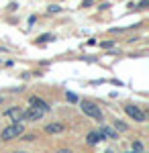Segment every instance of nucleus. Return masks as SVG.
<instances>
[{
    "mask_svg": "<svg viewBox=\"0 0 149 153\" xmlns=\"http://www.w3.org/2000/svg\"><path fill=\"white\" fill-rule=\"evenodd\" d=\"M23 133H25V129H23V125H21V123H12L10 127H6V129L2 131V135H0V137H2L4 141H10V139L21 137Z\"/></svg>",
    "mask_w": 149,
    "mask_h": 153,
    "instance_id": "obj_1",
    "label": "nucleus"
},
{
    "mask_svg": "<svg viewBox=\"0 0 149 153\" xmlns=\"http://www.w3.org/2000/svg\"><path fill=\"white\" fill-rule=\"evenodd\" d=\"M80 106H82V110H84V114L92 117L94 120H102V112H100V108L94 104V102H90V100H84Z\"/></svg>",
    "mask_w": 149,
    "mask_h": 153,
    "instance_id": "obj_2",
    "label": "nucleus"
},
{
    "mask_svg": "<svg viewBox=\"0 0 149 153\" xmlns=\"http://www.w3.org/2000/svg\"><path fill=\"white\" fill-rule=\"evenodd\" d=\"M125 112L133 118V120H137V123H143V120H145V112H143L139 106H135V104H127L125 106Z\"/></svg>",
    "mask_w": 149,
    "mask_h": 153,
    "instance_id": "obj_3",
    "label": "nucleus"
},
{
    "mask_svg": "<svg viewBox=\"0 0 149 153\" xmlns=\"http://www.w3.org/2000/svg\"><path fill=\"white\" fill-rule=\"evenodd\" d=\"M6 118L12 120V123H21V120H25V110L21 106H12V108L6 110Z\"/></svg>",
    "mask_w": 149,
    "mask_h": 153,
    "instance_id": "obj_4",
    "label": "nucleus"
},
{
    "mask_svg": "<svg viewBox=\"0 0 149 153\" xmlns=\"http://www.w3.org/2000/svg\"><path fill=\"white\" fill-rule=\"evenodd\" d=\"M47 110L41 106H31L29 110H25V120H39V118L45 114Z\"/></svg>",
    "mask_w": 149,
    "mask_h": 153,
    "instance_id": "obj_5",
    "label": "nucleus"
},
{
    "mask_svg": "<svg viewBox=\"0 0 149 153\" xmlns=\"http://www.w3.org/2000/svg\"><path fill=\"white\" fill-rule=\"evenodd\" d=\"M63 125L61 123H51V125H47L45 127V133H49V135H55V133H63Z\"/></svg>",
    "mask_w": 149,
    "mask_h": 153,
    "instance_id": "obj_6",
    "label": "nucleus"
},
{
    "mask_svg": "<svg viewBox=\"0 0 149 153\" xmlns=\"http://www.w3.org/2000/svg\"><path fill=\"white\" fill-rule=\"evenodd\" d=\"M31 106H41V108H45V110H49V104H47L45 100L37 98V96H33V98H31Z\"/></svg>",
    "mask_w": 149,
    "mask_h": 153,
    "instance_id": "obj_7",
    "label": "nucleus"
},
{
    "mask_svg": "<svg viewBox=\"0 0 149 153\" xmlns=\"http://www.w3.org/2000/svg\"><path fill=\"white\" fill-rule=\"evenodd\" d=\"M100 137H108V139H116V133L112 129H108V127H102L100 129Z\"/></svg>",
    "mask_w": 149,
    "mask_h": 153,
    "instance_id": "obj_8",
    "label": "nucleus"
},
{
    "mask_svg": "<svg viewBox=\"0 0 149 153\" xmlns=\"http://www.w3.org/2000/svg\"><path fill=\"white\" fill-rule=\"evenodd\" d=\"M100 139H102V137H100V133H90V135H88V143H90V145L98 143Z\"/></svg>",
    "mask_w": 149,
    "mask_h": 153,
    "instance_id": "obj_9",
    "label": "nucleus"
},
{
    "mask_svg": "<svg viewBox=\"0 0 149 153\" xmlns=\"http://www.w3.org/2000/svg\"><path fill=\"white\" fill-rule=\"evenodd\" d=\"M115 127L118 131H127V125H125V123H118V120H115Z\"/></svg>",
    "mask_w": 149,
    "mask_h": 153,
    "instance_id": "obj_10",
    "label": "nucleus"
},
{
    "mask_svg": "<svg viewBox=\"0 0 149 153\" xmlns=\"http://www.w3.org/2000/svg\"><path fill=\"white\" fill-rule=\"evenodd\" d=\"M68 100H69V102H76V100H78V96H76V94H72V92H69V94H68Z\"/></svg>",
    "mask_w": 149,
    "mask_h": 153,
    "instance_id": "obj_11",
    "label": "nucleus"
},
{
    "mask_svg": "<svg viewBox=\"0 0 149 153\" xmlns=\"http://www.w3.org/2000/svg\"><path fill=\"white\" fill-rule=\"evenodd\" d=\"M59 10H61V8L55 6V4H53V6H49V12H59Z\"/></svg>",
    "mask_w": 149,
    "mask_h": 153,
    "instance_id": "obj_12",
    "label": "nucleus"
},
{
    "mask_svg": "<svg viewBox=\"0 0 149 153\" xmlns=\"http://www.w3.org/2000/svg\"><path fill=\"white\" fill-rule=\"evenodd\" d=\"M51 39H53V35H43L41 37V41H51Z\"/></svg>",
    "mask_w": 149,
    "mask_h": 153,
    "instance_id": "obj_13",
    "label": "nucleus"
},
{
    "mask_svg": "<svg viewBox=\"0 0 149 153\" xmlns=\"http://www.w3.org/2000/svg\"><path fill=\"white\" fill-rule=\"evenodd\" d=\"M57 153H72L69 149H61V151H57Z\"/></svg>",
    "mask_w": 149,
    "mask_h": 153,
    "instance_id": "obj_14",
    "label": "nucleus"
},
{
    "mask_svg": "<svg viewBox=\"0 0 149 153\" xmlns=\"http://www.w3.org/2000/svg\"><path fill=\"white\" fill-rule=\"evenodd\" d=\"M14 153H23V151H14Z\"/></svg>",
    "mask_w": 149,
    "mask_h": 153,
    "instance_id": "obj_15",
    "label": "nucleus"
}]
</instances>
